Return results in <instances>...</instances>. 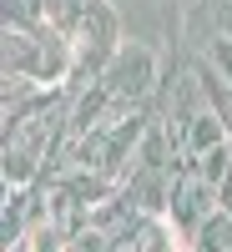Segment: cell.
<instances>
[{"instance_id": "cell-5", "label": "cell", "mask_w": 232, "mask_h": 252, "mask_svg": "<svg viewBox=\"0 0 232 252\" xmlns=\"http://www.w3.org/2000/svg\"><path fill=\"white\" fill-rule=\"evenodd\" d=\"M227 5H232V0H227Z\"/></svg>"}, {"instance_id": "cell-3", "label": "cell", "mask_w": 232, "mask_h": 252, "mask_svg": "<svg viewBox=\"0 0 232 252\" xmlns=\"http://www.w3.org/2000/svg\"><path fill=\"white\" fill-rule=\"evenodd\" d=\"M202 61L232 86V35H227V31H217V26L207 31V56H202Z\"/></svg>"}, {"instance_id": "cell-4", "label": "cell", "mask_w": 232, "mask_h": 252, "mask_svg": "<svg viewBox=\"0 0 232 252\" xmlns=\"http://www.w3.org/2000/svg\"><path fill=\"white\" fill-rule=\"evenodd\" d=\"M177 252H187V247H177Z\"/></svg>"}, {"instance_id": "cell-1", "label": "cell", "mask_w": 232, "mask_h": 252, "mask_svg": "<svg viewBox=\"0 0 232 252\" xmlns=\"http://www.w3.org/2000/svg\"><path fill=\"white\" fill-rule=\"evenodd\" d=\"M71 101H76V91L46 86L26 106L0 111V121H5L0 126V177H5V187H35L46 177L51 152L71 121Z\"/></svg>"}, {"instance_id": "cell-2", "label": "cell", "mask_w": 232, "mask_h": 252, "mask_svg": "<svg viewBox=\"0 0 232 252\" xmlns=\"http://www.w3.org/2000/svg\"><path fill=\"white\" fill-rule=\"evenodd\" d=\"M0 61H5V76H26L35 86H66L76 66V46L46 20H5Z\"/></svg>"}]
</instances>
